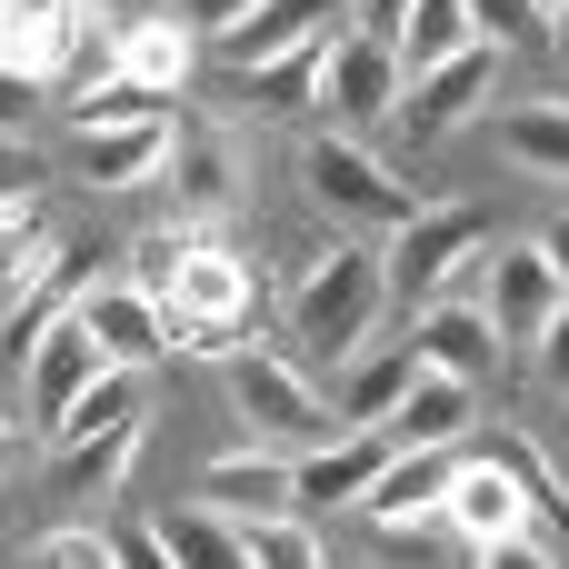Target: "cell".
Listing matches in <instances>:
<instances>
[{"instance_id": "1", "label": "cell", "mask_w": 569, "mask_h": 569, "mask_svg": "<svg viewBox=\"0 0 569 569\" xmlns=\"http://www.w3.org/2000/svg\"><path fill=\"white\" fill-rule=\"evenodd\" d=\"M380 300H390L380 250L340 240V250H320V270L290 290V340H300L310 360H350V350H360V330L380 320Z\"/></svg>"}, {"instance_id": "2", "label": "cell", "mask_w": 569, "mask_h": 569, "mask_svg": "<svg viewBox=\"0 0 569 569\" xmlns=\"http://www.w3.org/2000/svg\"><path fill=\"white\" fill-rule=\"evenodd\" d=\"M220 370H230V410H240V430H250L260 450H320V440L340 430V410L310 390L300 360H280V350H230Z\"/></svg>"}, {"instance_id": "3", "label": "cell", "mask_w": 569, "mask_h": 569, "mask_svg": "<svg viewBox=\"0 0 569 569\" xmlns=\"http://www.w3.org/2000/svg\"><path fill=\"white\" fill-rule=\"evenodd\" d=\"M160 180H170L180 220L210 230V220H230V210L250 200V140H240L230 120H170V160H160Z\"/></svg>"}, {"instance_id": "4", "label": "cell", "mask_w": 569, "mask_h": 569, "mask_svg": "<svg viewBox=\"0 0 569 569\" xmlns=\"http://www.w3.org/2000/svg\"><path fill=\"white\" fill-rule=\"evenodd\" d=\"M300 180H310V200L320 210H340L350 230H400L420 200H410V180L390 170V160H370L350 130H330V140H310L300 150Z\"/></svg>"}, {"instance_id": "5", "label": "cell", "mask_w": 569, "mask_h": 569, "mask_svg": "<svg viewBox=\"0 0 569 569\" xmlns=\"http://www.w3.org/2000/svg\"><path fill=\"white\" fill-rule=\"evenodd\" d=\"M490 240V220H480V200H420L410 220H400V240L380 250V270H390V300H430L470 250Z\"/></svg>"}, {"instance_id": "6", "label": "cell", "mask_w": 569, "mask_h": 569, "mask_svg": "<svg viewBox=\"0 0 569 569\" xmlns=\"http://www.w3.org/2000/svg\"><path fill=\"white\" fill-rule=\"evenodd\" d=\"M190 510H210V520L250 530V520H290V510H300V490H290V460H280V450H220V460L190 480Z\"/></svg>"}, {"instance_id": "7", "label": "cell", "mask_w": 569, "mask_h": 569, "mask_svg": "<svg viewBox=\"0 0 569 569\" xmlns=\"http://www.w3.org/2000/svg\"><path fill=\"white\" fill-rule=\"evenodd\" d=\"M490 90H500V50H490V40H470L460 60H440V70H420V80L400 90V130H410V140H440V130L480 120V110H490Z\"/></svg>"}, {"instance_id": "8", "label": "cell", "mask_w": 569, "mask_h": 569, "mask_svg": "<svg viewBox=\"0 0 569 569\" xmlns=\"http://www.w3.org/2000/svg\"><path fill=\"white\" fill-rule=\"evenodd\" d=\"M90 280H100V250H90V240H60V250H50V260H40L30 280H20V290L0 300V340H10V350L30 360V340H40L50 320H70V310L90 300Z\"/></svg>"}, {"instance_id": "9", "label": "cell", "mask_w": 569, "mask_h": 569, "mask_svg": "<svg viewBox=\"0 0 569 569\" xmlns=\"http://www.w3.org/2000/svg\"><path fill=\"white\" fill-rule=\"evenodd\" d=\"M80 20H90V0H0V70H20L30 90L60 80L80 60Z\"/></svg>"}, {"instance_id": "10", "label": "cell", "mask_w": 569, "mask_h": 569, "mask_svg": "<svg viewBox=\"0 0 569 569\" xmlns=\"http://www.w3.org/2000/svg\"><path fill=\"white\" fill-rule=\"evenodd\" d=\"M160 300H170V320H250V260L190 230L170 280H160Z\"/></svg>"}, {"instance_id": "11", "label": "cell", "mask_w": 569, "mask_h": 569, "mask_svg": "<svg viewBox=\"0 0 569 569\" xmlns=\"http://www.w3.org/2000/svg\"><path fill=\"white\" fill-rule=\"evenodd\" d=\"M100 370H110V350L90 340V320H80V310H70V320H50V330L30 340V360H20V380H30V410H40V430H50V420H60V410H70V400H80V390H90Z\"/></svg>"}, {"instance_id": "12", "label": "cell", "mask_w": 569, "mask_h": 569, "mask_svg": "<svg viewBox=\"0 0 569 569\" xmlns=\"http://www.w3.org/2000/svg\"><path fill=\"white\" fill-rule=\"evenodd\" d=\"M560 270L520 240V250H500V270H490V330H500V350H540V330L560 320Z\"/></svg>"}, {"instance_id": "13", "label": "cell", "mask_w": 569, "mask_h": 569, "mask_svg": "<svg viewBox=\"0 0 569 569\" xmlns=\"http://www.w3.org/2000/svg\"><path fill=\"white\" fill-rule=\"evenodd\" d=\"M80 320H90V340H100L120 370H140V360H160V350L180 340L170 300H150L140 280H110V290H90V300H80Z\"/></svg>"}, {"instance_id": "14", "label": "cell", "mask_w": 569, "mask_h": 569, "mask_svg": "<svg viewBox=\"0 0 569 569\" xmlns=\"http://www.w3.org/2000/svg\"><path fill=\"white\" fill-rule=\"evenodd\" d=\"M380 470H390V440L380 430H330L320 450L290 460V490H300V510H350Z\"/></svg>"}, {"instance_id": "15", "label": "cell", "mask_w": 569, "mask_h": 569, "mask_svg": "<svg viewBox=\"0 0 569 569\" xmlns=\"http://www.w3.org/2000/svg\"><path fill=\"white\" fill-rule=\"evenodd\" d=\"M440 520L470 540V550H490V540H510V530H530V490L500 470V460H480V450H460V480H450V500H440Z\"/></svg>"}, {"instance_id": "16", "label": "cell", "mask_w": 569, "mask_h": 569, "mask_svg": "<svg viewBox=\"0 0 569 569\" xmlns=\"http://www.w3.org/2000/svg\"><path fill=\"white\" fill-rule=\"evenodd\" d=\"M190 60H200V30H190V20H170V10H150V20H120V30H110V80H140V90H160V100H180Z\"/></svg>"}, {"instance_id": "17", "label": "cell", "mask_w": 569, "mask_h": 569, "mask_svg": "<svg viewBox=\"0 0 569 569\" xmlns=\"http://www.w3.org/2000/svg\"><path fill=\"white\" fill-rule=\"evenodd\" d=\"M400 50L390 40H360V30H340L330 40V80H320V100L340 110V120H390L400 110Z\"/></svg>"}, {"instance_id": "18", "label": "cell", "mask_w": 569, "mask_h": 569, "mask_svg": "<svg viewBox=\"0 0 569 569\" xmlns=\"http://www.w3.org/2000/svg\"><path fill=\"white\" fill-rule=\"evenodd\" d=\"M410 350H420V370H440V380H490L510 350H500V330H490V310H460V300H440V310H420V330H410Z\"/></svg>"}, {"instance_id": "19", "label": "cell", "mask_w": 569, "mask_h": 569, "mask_svg": "<svg viewBox=\"0 0 569 569\" xmlns=\"http://www.w3.org/2000/svg\"><path fill=\"white\" fill-rule=\"evenodd\" d=\"M140 440H150V420H110V430H90V440H50V490H60V500H110V490L130 480Z\"/></svg>"}, {"instance_id": "20", "label": "cell", "mask_w": 569, "mask_h": 569, "mask_svg": "<svg viewBox=\"0 0 569 569\" xmlns=\"http://www.w3.org/2000/svg\"><path fill=\"white\" fill-rule=\"evenodd\" d=\"M450 480H460V440H450V450H390V470L360 490V510H370L380 530H390V520H440Z\"/></svg>"}, {"instance_id": "21", "label": "cell", "mask_w": 569, "mask_h": 569, "mask_svg": "<svg viewBox=\"0 0 569 569\" xmlns=\"http://www.w3.org/2000/svg\"><path fill=\"white\" fill-rule=\"evenodd\" d=\"M170 120H180V110H160V120H120V130H80V180H90V190H140V180H160V160H170Z\"/></svg>"}, {"instance_id": "22", "label": "cell", "mask_w": 569, "mask_h": 569, "mask_svg": "<svg viewBox=\"0 0 569 569\" xmlns=\"http://www.w3.org/2000/svg\"><path fill=\"white\" fill-rule=\"evenodd\" d=\"M470 410H480V390H470V380L420 370V380L400 390V410L380 420V440H390V450H450V440L470 430Z\"/></svg>"}, {"instance_id": "23", "label": "cell", "mask_w": 569, "mask_h": 569, "mask_svg": "<svg viewBox=\"0 0 569 569\" xmlns=\"http://www.w3.org/2000/svg\"><path fill=\"white\" fill-rule=\"evenodd\" d=\"M500 160L530 180H569V100H520L500 110Z\"/></svg>"}, {"instance_id": "24", "label": "cell", "mask_w": 569, "mask_h": 569, "mask_svg": "<svg viewBox=\"0 0 569 569\" xmlns=\"http://www.w3.org/2000/svg\"><path fill=\"white\" fill-rule=\"evenodd\" d=\"M410 380H420V350H410V340H400V350H370V360L340 380V400H330V410H340V430H380V420L400 410V390H410Z\"/></svg>"}, {"instance_id": "25", "label": "cell", "mask_w": 569, "mask_h": 569, "mask_svg": "<svg viewBox=\"0 0 569 569\" xmlns=\"http://www.w3.org/2000/svg\"><path fill=\"white\" fill-rule=\"evenodd\" d=\"M480 30H470V10L460 0H410V20H400V80H420V70H440V60H460Z\"/></svg>"}, {"instance_id": "26", "label": "cell", "mask_w": 569, "mask_h": 569, "mask_svg": "<svg viewBox=\"0 0 569 569\" xmlns=\"http://www.w3.org/2000/svg\"><path fill=\"white\" fill-rule=\"evenodd\" d=\"M320 80H330V30H310V40H290V50L250 60V100H270V110L320 100Z\"/></svg>"}, {"instance_id": "27", "label": "cell", "mask_w": 569, "mask_h": 569, "mask_svg": "<svg viewBox=\"0 0 569 569\" xmlns=\"http://www.w3.org/2000/svg\"><path fill=\"white\" fill-rule=\"evenodd\" d=\"M160 540H170V560H180V569H250V540H240L230 520H210V510L160 520Z\"/></svg>"}, {"instance_id": "28", "label": "cell", "mask_w": 569, "mask_h": 569, "mask_svg": "<svg viewBox=\"0 0 569 569\" xmlns=\"http://www.w3.org/2000/svg\"><path fill=\"white\" fill-rule=\"evenodd\" d=\"M110 420H140V390H130V370H120V360H110V370H100V380L50 420V440H90V430H110Z\"/></svg>"}, {"instance_id": "29", "label": "cell", "mask_w": 569, "mask_h": 569, "mask_svg": "<svg viewBox=\"0 0 569 569\" xmlns=\"http://www.w3.org/2000/svg\"><path fill=\"white\" fill-rule=\"evenodd\" d=\"M460 10L490 50H540L550 40V0H460Z\"/></svg>"}, {"instance_id": "30", "label": "cell", "mask_w": 569, "mask_h": 569, "mask_svg": "<svg viewBox=\"0 0 569 569\" xmlns=\"http://www.w3.org/2000/svg\"><path fill=\"white\" fill-rule=\"evenodd\" d=\"M240 540H250V569H330V550L300 530V510L290 520H250Z\"/></svg>"}, {"instance_id": "31", "label": "cell", "mask_w": 569, "mask_h": 569, "mask_svg": "<svg viewBox=\"0 0 569 569\" xmlns=\"http://www.w3.org/2000/svg\"><path fill=\"white\" fill-rule=\"evenodd\" d=\"M160 110H170L160 90H140V80H110V90H90L70 120H80V130H120V120H160Z\"/></svg>"}, {"instance_id": "32", "label": "cell", "mask_w": 569, "mask_h": 569, "mask_svg": "<svg viewBox=\"0 0 569 569\" xmlns=\"http://www.w3.org/2000/svg\"><path fill=\"white\" fill-rule=\"evenodd\" d=\"M30 569H110V530H50Z\"/></svg>"}, {"instance_id": "33", "label": "cell", "mask_w": 569, "mask_h": 569, "mask_svg": "<svg viewBox=\"0 0 569 569\" xmlns=\"http://www.w3.org/2000/svg\"><path fill=\"white\" fill-rule=\"evenodd\" d=\"M480 460H500V470L530 490V510H550V500H560V480H540V450H530V440H510V430H500V440H480Z\"/></svg>"}, {"instance_id": "34", "label": "cell", "mask_w": 569, "mask_h": 569, "mask_svg": "<svg viewBox=\"0 0 569 569\" xmlns=\"http://www.w3.org/2000/svg\"><path fill=\"white\" fill-rule=\"evenodd\" d=\"M110 569H180V560H170L160 520H120V530H110Z\"/></svg>"}, {"instance_id": "35", "label": "cell", "mask_w": 569, "mask_h": 569, "mask_svg": "<svg viewBox=\"0 0 569 569\" xmlns=\"http://www.w3.org/2000/svg\"><path fill=\"white\" fill-rule=\"evenodd\" d=\"M20 200H40V150L20 130H0V210H20Z\"/></svg>"}, {"instance_id": "36", "label": "cell", "mask_w": 569, "mask_h": 569, "mask_svg": "<svg viewBox=\"0 0 569 569\" xmlns=\"http://www.w3.org/2000/svg\"><path fill=\"white\" fill-rule=\"evenodd\" d=\"M380 569H460V560H450L420 520H390V560H380Z\"/></svg>"}, {"instance_id": "37", "label": "cell", "mask_w": 569, "mask_h": 569, "mask_svg": "<svg viewBox=\"0 0 569 569\" xmlns=\"http://www.w3.org/2000/svg\"><path fill=\"white\" fill-rule=\"evenodd\" d=\"M260 0H170V20H190V30H240Z\"/></svg>"}, {"instance_id": "38", "label": "cell", "mask_w": 569, "mask_h": 569, "mask_svg": "<svg viewBox=\"0 0 569 569\" xmlns=\"http://www.w3.org/2000/svg\"><path fill=\"white\" fill-rule=\"evenodd\" d=\"M480 569H560V560H550L530 530H510V540H490V550H480Z\"/></svg>"}, {"instance_id": "39", "label": "cell", "mask_w": 569, "mask_h": 569, "mask_svg": "<svg viewBox=\"0 0 569 569\" xmlns=\"http://www.w3.org/2000/svg\"><path fill=\"white\" fill-rule=\"evenodd\" d=\"M530 360H540V380H550V390H569V300H560V320L540 330V350H530Z\"/></svg>"}, {"instance_id": "40", "label": "cell", "mask_w": 569, "mask_h": 569, "mask_svg": "<svg viewBox=\"0 0 569 569\" xmlns=\"http://www.w3.org/2000/svg\"><path fill=\"white\" fill-rule=\"evenodd\" d=\"M400 20H410V0H360V40H400Z\"/></svg>"}, {"instance_id": "41", "label": "cell", "mask_w": 569, "mask_h": 569, "mask_svg": "<svg viewBox=\"0 0 569 569\" xmlns=\"http://www.w3.org/2000/svg\"><path fill=\"white\" fill-rule=\"evenodd\" d=\"M30 110H40V90H30V80H20V70H0V130H20V120H30Z\"/></svg>"}, {"instance_id": "42", "label": "cell", "mask_w": 569, "mask_h": 569, "mask_svg": "<svg viewBox=\"0 0 569 569\" xmlns=\"http://www.w3.org/2000/svg\"><path fill=\"white\" fill-rule=\"evenodd\" d=\"M530 250H540V260L560 270V290H569V210H560V220H550V230H540V240H530Z\"/></svg>"}, {"instance_id": "43", "label": "cell", "mask_w": 569, "mask_h": 569, "mask_svg": "<svg viewBox=\"0 0 569 569\" xmlns=\"http://www.w3.org/2000/svg\"><path fill=\"white\" fill-rule=\"evenodd\" d=\"M90 10H110V20H150V10H170V0H90Z\"/></svg>"}, {"instance_id": "44", "label": "cell", "mask_w": 569, "mask_h": 569, "mask_svg": "<svg viewBox=\"0 0 569 569\" xmlns=\"http://www.w3.org/2000/svg\"><path fill=\"white\" fill-rule=\"evenodd\" d=\"M550 40H569V0H550Z\"/></svg>"}, {"instance_id": "45", "label": "cell", "mask_w": 569, "mask_h": 569, "mask_svg": "<svg viewBox=\"0 0 569 569\" xmlns=\"http://www.w3.org/2000/svg\"><path fill=\"white\" fill-rule=\"evenodd\" d=\"M0 470H10V420H0Z\"/></svg>"}]
</instances>
